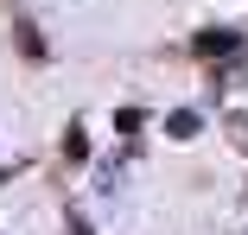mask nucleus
Instances as JSON below:
<instances>
[{"label": "nucleus", "mask_w": 248, "mask_h": 235, "mask_svg": "<svg viewBox=\"0 0 248 235\" xmlns=\"http://www.w3.org/2000/svg\"><path fill=\"white\" fill-rule=\"evenodd\" d=\"M166 127H172V140H191V133H197V115H172Z\"/></svg>", "instance_id": "f03ea898"}, {"label": "nucleus", "mask_w": 248, "mask_h": 235, "mask_svg": "<svg viewBox=\"0 0 248 235\" xmlns=\"http://www.w3.org/2000/svg\"><path fill=\"white\" fill-rule=\"evenodd\" d=\"M242 38L235 32H197V58H235Z\"/></svg>", "instance_id": "f257e3e1"}]
</instances>
